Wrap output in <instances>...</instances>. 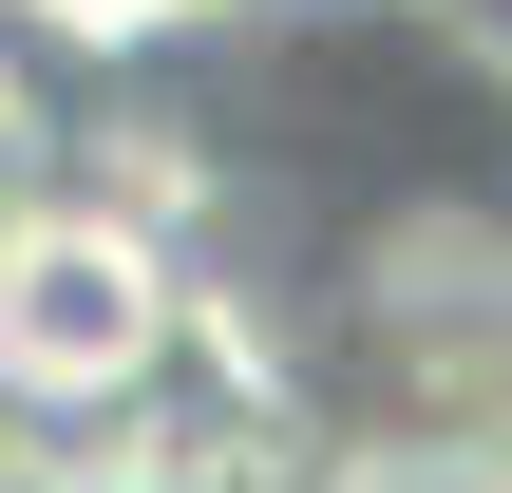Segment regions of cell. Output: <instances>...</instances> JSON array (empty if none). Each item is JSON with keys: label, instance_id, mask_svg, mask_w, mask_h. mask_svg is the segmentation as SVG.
<instances>
[{"label": "cell", "instance_id": "obj_1", "mask_svg": "<svg viewBox=\"0 0 512 493\" xmlns=\"http://www.w3.org/2000/svg\"><path fill=\"white\" fill-rule=\"evenodd\" d=\"M171 380V266L114 209H19L0 228V399L38 418H114Z\"/></svg>", "mask_w": 512, "mask_h": 493}]
</instances>
